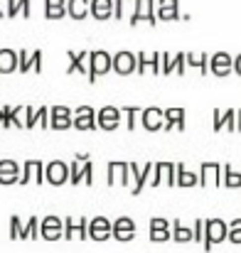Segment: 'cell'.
Wrapping results in <instances>:
<instances>
[{
    "label": "cell",
    "mask_w": 241,
    "mask_h": 253,
    "mask_svg": "<svg viewBox=\"0 0 241 253\" xmlns=\"http://www.w3.org/2000/svg\"><path fill=\"white\" fill-rule=\"evenodd\" d=\"M227 241H232V244H241V229H229Z\"/></svg>",
    "instance_id": "50"
},
{
    "label": "cell",
    "mask_w": 241,
    "mask_h": 253,
    "mask_svg": "<svg viewBox=\"0 0 241 253\" xmlns=\"http://www.w3.org/2000/svg\"><path fill=\"white\" fill-rule=\"evenodd\" d=\"M133 5H136V0H113V17L121 20L126 15V7H133Z\"/></svg>",
    "instance_id": "40"
},
{
    "label": "cell",
    "mask_w": 241,
    "mask_h": 253,
    "mask_svg": "<svg viewBox=\"0 0 241 253\" xmlns=\"http://www.w3.org/2000/svg\"><path fill=\"white\" fill-rule=\"evenodd\" d=\"M69 184H74V187H79V184L91 187L94 184V163L86 153L77 155L74 163L69 165Z\"/></svg>",
    "instance_id": "1"
},
{
    "label": "cell",
    "mask_w": 241,
    "mask_h": 253,
    "mask_svg": "<svg viewBox=\"0 0 241 253\" xmlns=\"http://www.w3.org/2000/svg\"><path fill=\"white\" fill-rule=\"evenodd\" d=\"M158 20L170 22V20H182L180 12V0H158Z\"/></svg>",
    "instance_id": "25"
},
{
    "label": "cell",
    "mask_w": 241,
    "mask_h": 253,
    "mask_svg": "<svg viewBox=\"0 0 241 253\" xmlns=\"http://www.w3.org/2000/svg\"><path fill=\"white\" fill-rule=\"evenodd\" d=\"M172 241H177V244L192 241V229H187L185 224H180V221L175 219V221H172Z\"/></svg>",
    "instance_id": "35"
},
{
    "label": "cell",
    "mask_w": 241,
    "mask_h": 253,
    "mask_svg": "<svg viewBox=\"0 0 241 253\" xmlns=\"http://www.w3.org/2000/svg\"><path fill=\"white\" fill-rule=\"evenodd\" d=\"M177 184L187 189V187L199 184V177H197V172H190V169L185 168V163H177Z\"/></svg>",
    "instance_id": "31"
},
{
    "label": "cell",
    "mask_w": 241,
    "mask_h": 253,
    "mask_svg": "<svg viewBox=\"0 0 241 253\" xmlns=\"http://www.w3.org/2000/svg\"><path fill=\"white\" fill-rule=\"evenodd\" d=\"M224 182V163H202L199 165V184L219 187Z\"/></svg>",
    "instance_id": "6"
},
{
    "label": "cell",
    "mask_w": 241,
    "mask_h": 253,
    "mask_svg": "<svg viewBox=\"0 0 241 253\" xmlns=\"http://www.w3.org/2000/svg\"><path fill=\"white\" fill-rule=\"evenodd\" d=\"M185 130V108H165V128L162 130Z\"/></svg>",
    "instance_id": "27"
},
{
    "label": "cell",
    "mask_w": 241,
    "mask_h": 253,
    "mask_svg": "<svg viewBox=\"0 0 241 253\" xmlns=\"http://www.w3.org/2000/svg\"><path fill=\"white\" fill-rule=\"evenodd\" d=\"M67 15L84 20L86 15H91V0H67Z\"/></svg>",
    "instance_id": "28"
},
{
    "label": "cell",
    "mask_w": 241,
    "mask_h": 253,
    "mask_svg": "<svg viewBox=\"0 0 241 253\" xmlns=\"http://www.w3.org/2000/svg\"><path fill=\"white\" fill-rule=\"evenodd\" d=\"M113 236V221L106 216H96L89 221V239L91 241H108Z\"/></svg>",
    "instance_id": "15"
},
{
    "label": "cell",
    "mask_w": 241,
    "mask_h": 253,
    "mask_svg": "<svg viewBox=\"0 0 241 253\" xmlns=\"http://www.w3.org/2000/svg\"><path fill=\"white\" fill-rule=\"evenodd\" d=\"M108 72H113V57L103 49L91 52V62H89V82L96 84L98 77H106Z\"/></svg>",
    "instance_id": "2"
},
{
    "label": "cell",
    "mask_w": 241,
    "mask_h": 253,
    "mask_svg": "<svg viewBox=\"0 0 241 253\" xmlns=\"http://www.w3.org/2000/svg\"><path fill=\"white\" fill-rule=\"evenodd\" d=\"M17 72H20V74L32 72V54H30L27 49H20V52H17Z\"/></svg>",
    "instance_id": "38"
},
{
    "label": "cell",
    "mask_w": 241,
    "mask_h": 253,
    "mask_svg": "<svg viewBox=\"0 0 241 253\" xmlns=\"http://www.w3.org/2000/svg\"><path fill=\"white\" fill-rule=\"evenodd\" d=\"M74 128L77 130H96L98 128L96 113H91V116H74Z\"/></svg>",
    "instance_id": "37"
},
{
    "label": "cell",
    "mask_w": 241,
    "mask_h": 253,
    "mask_svg": "<svg viewBox=\"0 0 241 253\" xmlns=\"http://www.w3.org/2000/svg\"><path fill=\"white\" fill-rule=\"evenodd\" d=\"M20 12V0H7V17H15Z\"/></svg>",
    "instance_id": "49"
},
{
    "label": "cell",
    "mask_w": 241,
    "mask_h": 253,
    "mask_svg": "<svg viewBox=\"0 0 241 253\" xmlns=\"http://www.w3.org/2000/svg\"><path fill=\"white\" fill-rule=\"evenodd\" d=\"M234 72H237V74L241 77V54L237 57V59H234Z\"/></svg>",
    "instance_id": "53"
},
{
    "label": "cell",
    "mask_w": 241,
    "mask_h": 253,
    "mask_svg": "<svg viewBox=\"0 0 241 253\" xmlns=\"http://www.w3.org/2000/svg\"><path fill=\"white\" fill-rule=\"evenodd\" d=\"M128 168H131V177H133L131 194H133V197H138V194L145 189V184H150L153 172H155V163H143L141 168H138V163H128Z\"/></svg>",
    "instance_id": "4"
},
{
    "label": "cell",
    "mask_w": 241,
    "mask_h": 253,
    "mask_svg": "<svg viewBox=\"0 0 241 253\" xmlns=\"http://www.w3.org/2000/svg\"><path fill=\"white\" fill-rule=\"evenodd\" d=\"M64 239L67 241L89 239V221L86 219H64Z\"/></svg>",
    "instance_id": "19"
},
{
    "label": "cell",
    "mask_w": 241,
    "mask_h": 253,
    "mask_svg": "<svg viewBox=\"0 0 241 253\" xmlns=\"http://www.w3.org/2000/svg\"><path fill=\"white\" fill-rule=\"evenodd\" d=\"M227 236H229V224L227 221H222V219H207V234H204L202 249L209 253L217 244L227 241Z\"/></svg>",
    "instance_id": "3"
},
{
    "label": "cell",
    "mask_w": 241,
    "mask_h": 253,
    "mask_svg": "<svg viewBox=\"0 0 241 253\" xmlns=\"http://www.w3.org/2000/svg\"><path fill=\"white\" fill-rule=\"evenodd\" d=\"M20 234H22V221H20V216H17V214H12V216H10V239H12V241H17V239H20Z\"/></svg>",
    "instance_id": "43"
},
{
    "label": "cell",
    "mask_w": 241,
    "mask_h": 253,
    "mask_svg": "<svg viewBox=\"0 0 241 253\" xmlns=\"http://www.w3.org/2000/svg\"><path fill=\"white\" fill-rule=\"evenodd\" d=\"M37 126L45 128V130L49 128V108H47V106H40V108H37Z\"/></svg>",
    "instance_id": "44"
},
{
    "label": "cell",
    "mask_w": 241,
    "mask_h": 253,
    "mask_svg": "<svg viewBox=\"0 0 241 253\" xmlns=\"http://www.w3.org/2000/svg\"><path fill=\"white\" fill-rule=\"evenodd\" d=\"M2 2H5V0H0V17H7V10L2 7Z\"/></svg>",
    "instance_id": "55"
},
{
    "label": "cell",
    "mask_w": 241,
    "mask_h": 253,
    "mask_svg": "<svg viewBox=\"0 0 241 253\" xmlns=\"http://www.w3.org/2000/svg\"><path fill=\"white\" fill-rule=\"evenodd\" d=\"M121 108L118 106H101L98 111H96V123H98V128L101 130H116L118 126H121Z\"/></svg>",
    "instance_id": "8"
},
{
    "label": "cell",
    "mask_w": 241,
    "mask_h": 253,
    "mask_svg": "<svg viewBox=\"0 0 241 253\" xmlns=\"http://www.w3.org/2000/svg\"><path fill=\"white\" fill-rule=\"evenodd\" d=\"M237 113L229 108V111H214V116H212V128H214V133H219V130H229V133H237Z\"/></svg>",
    "instance_id": "21"
},
{
    "label": "cell",
    "mask_w": 241,
    "mask_h": 253,
    "mask_svg": "<svg viewBox=\"0 0 241 253\" xmlns=\"http://www.w3.org/2000/svg\"><path fill=\"white\" fill-rule=\"evenodd\" d=\"M20 174H22V169H20V165L15 160H0V184L2 187L17 184Z\"/></svg>",
    "instance_id": "23"
},
{
    "label": "cell",
    "mask_w": 241,
    "mask_h": 253,
    "mask_svg": "<svg viewBox=\"0 0 241 253\" xmlns=\"http://www.w3.org/2000/svg\"><path fill=\"white\" fill-rule=\"evenodd\" d=\"M12 128H22L25 130V106H15L12 108Z\"/></svg>",
    "instance_id": "41"
},
{
    "label": "cell",
    "mask_w": 241,
    "mask_h": 253,
    "mask_svg": "<svg viewBox=\"0 0 241 253\" xmlns=\"http://www.w3.org/2000/svg\"><path fill=\"white\" fill-rule=\"evenodd\" d=\"M42 184L45 182V165L40 160H27L22 165V174H20V182L17 184Z\"/></svg>",
    "instance_id": "16"
},
{
    "label": "cell",
    "mask_w": 241,
    "mask_h": 253,
    "mask_svg": "<svg viewBox=\"0 0 241 253\" xmlns=\"http://www.w3.org/2000/svg\"><path fill=\"white\" fill-rule=\"evenodd\" d=\"M91 17L103 22L113 17V0H91Z\"/></svg>",
    "instance_id": "26"
},
{
    "label": "cell",
    "mask_w": 241,
    "mask_h": 253,
    "mask_svg": "<svg viewBox=\"0 0 241 253\" xmlns=\"http://www.w3.org/2000/svg\"><path fill=\"white\" fill-rule=\"evenodd\" d=\"M20 12H22V17H30V15H32V10H30V0H20Z\"/></svg>",
    "instance_id": "51"
},
{
    "label": "cell",
    "mask_w": 241,
    "mask_h": 253,
    "mask_svg": "<svg viewBox=\"0 0 241 253\" xmlns=\"http://www.w3.org/2000/svg\"><path fill=\"white\" fill-rule=\"evenodd\" d=\"M32 72H37V74L42 72V52L40 49L32 52Z\"/></svg>",
    "instance_id": "48"
},
{
    "label": "cell",
    "mask_w": 241,
    "mask_h": 253,
    "mask_svg": "<svg viewBox=\"0 0 241 253\" xmlns=\"http://www.w3.org/2000/svg\"><path fill=\"white\" fill-rule=\"evenodd\" d=\"M232 72H234V59H232L227 52H217V54L209 57V74L224 79V77H229Z\"/></svg>",
    "instance_id": "14"
},
{
    "label": "cell",
    "mask_w": 241,
    "mask_h": 253,
    "mask_svg": "<svg viewBox=\"0 0 241 253\" xmlns=\"http://www.w3.org/2000/svg\"><path fill=\"white\" fill-rule=\"evenodd\" d=\"M136 231L138 229H136V221L131 216H121L113 221V239L116 241H133Z\"/></svg>",
    "instance_id": "22"
},
{
    "label": "cell",
    "mask_w": 241,
    "mask_h": 253,
    "mask_svg": "<svg viewBox=\"0 0 241 253\" xmlns=\"http://www.w3.org/2000/svg\"><path fill=\"white\" fill-rule=\"evenodd\" d=\"M37 126V108L25 106V130H32Z\"/></svg>",
    "instance_id": "42"
},
{
    "label": "cell",
    "mask_w": 241,
    "mask_h": 253,
    "mask_svg": "<svg viewBox=\"0 0 241 253\" xmlns=\"http://www.w3.org/2000/svg\"><path fill=\"white\" fill-rule=\"evenodd\" d=\"M45 182H49L52 187H62L69 182V165L62 160H52L45 165Z\"/></svg>",
    "instance_id": "9"
},
{
    "label": "cell",
    "mask_w": 241,
    "mask_h": 253,
    "mask_svg": "<svg viewBox=\"0 0 241 253\" xmlns=\"http://www.w3.org/2000/svg\"><path fill=\"white\" fill-rule=\"evenodd\" d=\"M40 236L45 241H59L64 236V219H59V216H45L40 221Z\"/></svg>",
    "instance_id": "12"
},
{
    "label": "cell",
    "mask_w": 241,
    "mask_h": 253,
    "mask_svg": "<svg viewBox=\"0 0 241 253\" xmlns=\"http://www.w3.org/2000/svg\"><path fill=\"white\" fill-rule=\"evenodd\" d=\"M170 221L162 219V216H153L150 219V241L153 244H165L172 239V231H170Z\"/></svg>",
    "instance_id": "20"
},
{
    "label": "cell",
    "mask_w": 241,
    "mask_h": 253,
    "mask_svg": "<svg viewBox=\"0 0 241 253\" xmlns=\"http://www.w3.org/2000/svg\"><path fill=\"white\" fill-rule=\"evenodd\" d=\"M17 72V52L15 49H0V77Z\"/></svg>",
    "instance_id": "29"
},
{
    "label": "cell",
    "mask_w": 241,
    "mask_h": 253,
    "mask_svg": "<svg viewBox=\"0 0 241 253\" xmlns=\"http://www.w3.org/2000/svg\"><path fill=\"white\" fill-rule=\"evenodd\" d=\"M229 229H241V219H234V221H229Z\"/></svg>",
    "instance_id": "54"
},
{
    "label": "cell",
    "mask_w": 241,
    "mask_h": 253,
    "mask_svg": "<svg viewBox=\"0 0 241 253\" xmlns=\"http://www.w3.org/2000/svg\"><path fill=\"white\" fill-rule=\"evenodd\" d=\"M0 126H2V128H12V108H10V106H2V118H0Z\"/></svg>",
    "instance_id": "47"
},
{
    "label": "cell",
    "mask_w": 241,
    "mask_h": 253,
    "mask_svg": "<svg viewBox=\"0 0 241 253\" xmlns=\"http://www.w3.org/2000/svg\"><path fill=\"white\" fill-rule=\"evenodd\" d=\"M204 234H207V221L197 219V221H194V226H192V241L204 244Z\"/></svg>",
    "instance_id": "39"
},
{
    "label": "cell",
    "mask_w": 241,
    "mask_h": 253,
    "mask_svg": "<svg viewBox=\"0 0 241 253\" xmlns=\"http://www.w3.org/2000/svg\"><path fill=\"white\" fill-rule=\"evenodd\" d=\"M175 187L177 184V165L172 163H155V172H153V179H150V187Z\"/></svg>",
    "instance_id": "11"
},
{
    "label": "cell",
    "mask_w": 241,
    "mask_h": 253,
    "mask_svg": "<svg viewBox=\"0 0 241 253\" xmlns=\"http://www.w3.org/2000/svg\"><path fill=\"white\" fill-rule=\"evenodd\" d=\"M141 126L148 130V133H158L165 128V111L158 106H150V108H143L141 113Z\"/></svg>",
    "instance_id": "13"
},
{
    "label": "cell",
    "mask_w": 241,
    "mask_h": 253,
    "mask_svg": "<svg viewBox=\"0 0 241 253\" xmlns=\"http://www.w3.org/2000/svg\"><path fill=\"white\" fill-rule=\"evenodd\" d=\"M187 67L199 69V74H209V54L199 52V54H187Z\"/></svg>",
    "instance_id": "33"
},
{
    "label": "cell",
    "mask_w": 241,
    "mask_h": 253,
    "mask_svg": "<svg viewBox=\"0 0 241 253\" xmlns=\"http://www.w3.org/2000/svg\"><path fill=\"white\" fill-rule=\"evenodd\" d=\"M69 57V67H67V74H89V62H91V52H67Z\"/></svg>",
    "instance_id": "24"
},
{
    "label": "cell",
    "mask_w": 241,
    "mask_h": 253,
    "mask_svg": "<svg viewBox=\"0 0 241 253\" xmlns=\"http://www.w3.org/2000/svg\"><path fill=\"white\" fill-rule=\"evenodd\" d=\"M49 128L52 130H69V128H74V111L69 106H52L49 108Z\"/></svg>",
    "instance_id": "5"
},
{
    "label": "cell",
    "mask_w": 241,
    "mask_h": 253,
    "mask_svg": "<svg viewBox=\"0 0 241 253\" xmlns=\"http://www.w3.org/2000/svg\"><path fill=\"white\" fill-rule=\"evenodd\" d=\"M160 59H162V74H172V72H175V54L162 52Z\"/></svg>",
    "instance_id": "45"
},
{
    "label": "cell",
    "mask_w": 241,
    "mask_h": 253,
    "mask_svg": "<svg viewBox=\"0 0 241 253\" xmlns=\"http://www.w3.org/2000/svg\"><path fill=\"white\" fill-rule=\"evenodd\" d=\"M185 69H187V54H185V52H180V54L175 57V72H177V77H182V74H185Z\"/></svg>",
    "instance_id": "46"
},
{
    "label": "cell",
    "mask_w": 241,
    "mask_h": 253,
    "mask_svg": "<svg viewBox=\"0 0 241 253\" xmlns=\"http://www.w3.org/2000/svg\"><path fill=\"white\" fill-rule=\"evenodd\" d=\"M138 74H148V72H153V74H162V59L158 52H138Z\"/></svg>",
    "instance_id": "18"
},
{
    "label": "cell",
    "mask_w": 241,
    "mask_h": 253,
    "mask_svg": "<svg viewBox=\"0 0 241 253\" xmlns=\"http://www.w3.org/2000/svg\"><path fill=\"white\" fill-rule=\"evenodd\" d=\"M91 113H96L91 106H79V108L74 111V116H91Z\"/></svg>",
    "instance_id": "52"
},
{
    "label": "cell",
    "mask_w": 241,
    "mask_h": 253,
    "mask_svg": "<svg viewBox=\"0 0 241 253\" xmlns=\"http://www.w3.org/2000/svg\"><path fill=\"white\" fill-rule=\"evenodd\" d=\"M138 69V59H136V54L133 52H116L113 54V72L116 74H121V77H128V74H133Z\"/></svg>",
    "instance_id": "17"
},
{
    "label": "cell",
    "mask_w": 241,
    "mask_h": 253,
    "mask_svg": "<svg viewBox=\"0 0 241 253\" xmlns=\"http://www.w3.org/2000/svg\"><path fill=\"white\" fill-rule=\"evenodd\" d=\"M222 184L229 187V189H239L241 187V172H234L229 163H224V182Z\"/></svg>",
    "instance_id": "36"
},
{
    "label": "cell",
    "mask_w": 241,
    "mask_h": 253,
    "mask_svg": "<svg viewBox=\"0 0 241 253\" xmlns=\"http://www.w3.org/2000/svg\"><path fill=\"white\" fill-rule=\"evenodd\" d=\"M121 113L126 116V128H128V130H136L143 108H138V106H121Z\"/></svg>",
    "instance_id": "34"
},
{
    "label": "cell",
    "mask_w": 241,
    "mask_h": 253,
    "mask_svg": "<svg viewBox=\"0 0 241 253\" xmlns=\"http://www.w3.org/2000/svg\"><path fill=\"white\" fill-rule=\"evenodd\" d=\"M237 121H239V123H237V130L241 133V111H237Z\"/></svg>",
    "instance_id": "56"
},
{
    "label": "cell",
    "mask_w": 241,
    "mask_h": 253,
    "mask_svg": "<svg viewBox=\"0 0 241 253\" xmlns=\"http://www.w3.org/2000/svg\"><path fill=\"white\" fill-rule=\"evenodd\" d=\"M35 239H40V219L37 216H30L27 224L22 226L20 241H35Z\"/></svg>",
    "instance_id": "32"
},
{
    "label": "cell",
    "mask_w": 241,
    "mask_h": 253,
    "mask_svg": "<svg viewBox=\"0 0 241 253\" xmlns=\"http://www.w3.org/2000/svg\"><path fill=\"white\" fill-rule=\"evenodd\" d=\"M47 20H62L67 15V0H45Z\"/></svg>",
    "instance_id": "30"
},
{
    "label": "cell",
    "mask_w": 241,
    "mask_h": 253,
    "mask_svg": "<svg viewBox=\"0 0 241 253\" xmlns=\"http://www.w3.org/2000/svg\"><path fill=\"white\" fill-rule=\"evenodd\" d=\"M106 184H108V187H116V184L128 187V184H131V168H128V163H118V160L108 163V169H106Z\"/></svg>",
    "instance_id": "7"
},
{
    "label": "cell",
    "mask_w": 241,
    "mask_h": 253,
    "mask_svg": "<svg viewBox=\"0 0 241 253\" xmlns=\"http://www.w3.org/2000/svg\"><path fill=\"white\" fill-rule=\"evenodd\" d=\"M141 20H145V22H150V25H158V17H155V0H136L128 22H131V25H138Z\"/></svg>",
    "instance_id": "10"
}]
</instances>
